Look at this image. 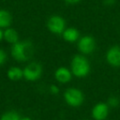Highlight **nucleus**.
Masks as SVG:
<instances>
[{
  "instance_id": "1",
  "label": "nucleus",
  "mask_w": 120,
  "mask_h": 120,
  "mask_svg": "<svg viewBox=\"0 0 120 120\" xmlns=\"http://www.w3.org/2000/svg\"><path fill=\"white\" fill-rule=\"evenodd\" d=\"M11 53L16 60L24 62L31 57L33 53V45L30 41L17 42L12 45Z\"/></svg>"
},
{
  "instance_id": "2",
  "label": "nucleus",
  "mask_w": 120,
  "mask_h": 120,
  "mask_svg": "<svg viewBox=\"0 0 120 120\" xmlns=\"http://www.w3.org/2000/svg\"><path fill=\"white\" fill-rule=\"evenodd\" d=\"M71 67L72 73L77 77H86L88 75L90 70V66L88 60L82 55H76L72 58Z\"/></svg>"
},
{
  "instance_id": "3",
  "label": "nucleus",
  "mask_w": 120,
  "mask_h": 120,
  "mask_svg": "<svg viewBox=\"0 0 120 120\" xmlns=\"http://www.w3.org/2000/svg\"><path fill=\"white\" fill-rule=\"evenodd\" d=\"M64 99L69 105L72 107L80 106L84 101L83 93L76 88H69L64 93Z\"/></svg>"
},
{
  "instance_id": "4",
  "label": "nucleus",
  "mask_w": 120,
  "mask_h": 120,
  "mask_svg": "<svg viewBox=\"0 0 120 120\" xmlns=\"http://www.w3.org/2000/svg\"><path fill=\"white\" fill-rule=\"evenodd\" d=\"M42 67L37 63H31L28 64L23 70V77L27 81H36L41 76Z\"/></svg>"
},
{
  "instance_id": "5",
  "label": "nucleus",
  "mask_w": 120,
  "mask_h": 120,
  "mask_svg": "<svg viewBox=\"0 0 120 120\" xmlns=\"http://www.w3.org/2000/svg\"><path fill=\"white\" fill-rule=\"evenodd\" d=\"M48 28L54 34H61L65 30V21L62 17L53 16L48 21Z\"/></svg>"
},
{
  "instance_id": "6",
  "label": "nucleus",
  "mask_w": 120,
  "mask_h": 120,
  "mask_svg": "<svg viewBox=\"0 0 120 120\" xmlns=\"http://www.w3.org/2000/svg\"><path fill=\"white\" fill-rule=\"evenodd\" d=\"M78 49L84 54L92 53L95 49V40L90 35H86L80 39L78 41Z\"/></svg>"
},
{
  "instance_id": "7",
  "label": "nucleus",
  "mask_w": 120,
  "mask_h": 120,
  "mask_svg": "<svg viewBox=\"0 0 120 120\" xmlns=\"http://www.w3.org/2000/svg\"><path fill=\"white\" fill-rule=\"evenodd\" d=\"M106 61L112 67H120V46L114 45L109 49L106 53Z\"/></svg>"
},
{
  "instance_id": "8",
  "label": "nucleus",
  "mask_w": 120,
  "mask_h": 120,
  "mask_svg": "<svg viewBox=\"0 0 120 120\" xmlns=\"http://www.w3.org/2000/svg\"><path fill=\"white\" fill-rule=\"evenodd\" d=\"M109 107L107 104L99 103L95 105L92 109L91 114L95 120H105L109 115Z\"/></svg>"
},
{
  "instance_id": "9",
  "label": "nucleus",
  "mask_w": 120,
  "mask_h": 120,
  "mask_svg": "<svg viewBox=\"0 0 120 120\" xmlns=\"http://www.w3.org/2000/svg\"><path fill=\"white\" fill-rule=\"evenodd\" d=\"M55 78L60 83H67L72 78V74L68 68L61 67L55 72Z\"/></svg>"
},
{
  "instance_id": "10",
  "label": "nucleus",
  "mask_w": 120,
  "mask_h": 120,
  "mask_svg": "<svg viewBox=\"0 0 120 120\" xmlns=\"http://www.w3.org/2000/svg\"><path fill=\"white\" fill-rule=\"evenodd\" d=\"M63 37L68 42H75L79 38V31L75 28H68L63 32Z\"/></svg>"
},
{
  "instance_id": "11",
  "label": "nucleus",
  "mask_w": 120,
  "mask_h": 120,
  "mask_svg": "<svg viewBox=\"0 0 120 120\" xmlns=\"http://www.w3.org/2000/svg\"><path fill=\"white\" fill-rule=\"evenodd\" d=\"M12 22V16L6 10H0V27H8Z\"/></svg>"
},
{
  "instance_id": "12",
  "label": "nucleus",
  "mask_w": 120,
  "mask_h": 120,
  "mask_svg": "<svg viewBox=\"0 0 120 120\" xmlns=\"http://www.w3.org/2000/svg\"><path fill=\"white\" fill-rule=\"evenodd\" d=\"M4 37L8 43L16 44L18 42V34L12 28L7 29L4 33Z\"/></svg>"
},
{
  "instance_id": "13",
  "label": "nucleus",
  "mask_w": 120,
  "mask_h": 120,
  "mask_svg": "<svg viewBox=\"0 0 120 120\" xmlns=\"http://www.w3.org/2000/svg\"><path fill=\"white\" fill-rule=\"evenodd\" d=\"M8 77L12 81H17L23 77V71L17 67H12L8 72Z\"/></svg>"
},
{
  "instance_id": "14",
  "label": "nucleus",
  "mask_w": 120,
  "mask_h": 120,
  "mask_svg": "<svg viewBox=\"0 0 120 120\" xmlns=\"http://www.w3.org/2000/svg\"><path fill=\"white\" fill-rule=\"evenodd\" d=\"M0 120H21V117L17 112L8 111L2 115Z\"/></svg>"
},
{
  "instance_id": "15",
  "label": "nucleus",
  "mask_w": 120,
  "mask_h": 120,
  "mask_svg": "<svg viewBox=\"0 0 120 120\" xmlns=\"http://www.w3.org/2000/svg\"><path fill=\"white\" fill-rule=\"evenodd\" d=\"M107 105L110 108H117L118 105H120V100L117 96H110L108 99V102Z\"/></svg>"
},
{
  "instance_id": "16",
  "label": "nucleus",
  "mask_w": 120,
  "mask_h": 120,
  "mask_svg": "<svg viewBox=\"0 0 120 120\" xmlns=\"http://www.w3.org/2000/svg\"><path fill=\"white\" fill-rule=\"evenodd\" d=\"M6 59H7V55H6L5 52L4 50L0 49V65H2L5 63Z\"/></svg>"
},
{
  "instance_id": "17",
  "label": "nucleus",
  "mask_w": 120,
  "mask_h": 120,
  "mask_svg": "<svg viewBox=\"0 0 120 120\" xmlns=\"http://www.w3.org/2000/svg\"><path fill=\"white\" fill-rule=\"evenodd\" d=\"M50 92H51L52 94H53V95H56V94H58V92H59V89L58 88L57 86L53 85L50 86Z\"/></svg>"
},
{
  "instance_id": "18",
  "label": "nucleus",
  "mask_w": 120,
  "mask_h": 120,
  "mask_svg": "<svg viewBox=\"0 0 120 120\" xmlns=\"http://www.w3.org/2000/svg\"><path fill=\"white\" fill-rule=\"evenodd\" d=\"M115 3H116V0H105L104 1V4L106 6H109V7L114 5Z\"/></svg>"
},
{
  "instance_id": "19",
  "label": "nucleus",
  "mask_w": 120,
  "mask_h": 120,
  "mask_svg": "<svg viewBox=\"0 0 120 120\" xmlns=\"http://www.w3.org/2000/svg\"><path fill=\"white\" fill-rule=\"evenodd\" d=\"M64 1L68 4H77V3L80 2L81 0H64Z\"/></svg>"
},
{
  "instance_id": "20",
  "label": "nucleus",
  "mask_w": 120,
  "mask_h": 120,
  "mask_svg": "<svg viewBox=\"0 0 120 120\" xmlns=\"http://www.w3.org/2000/svg\"><path fill=\"white\" fill-rule=\"evenodd\" d=\"M21 120H31V118L29 117H24V118H21Z\"/></svg>"
},
{
  "instance_id": "21",
  "label": "nucleus",
  "mask_w": 120,
  "mask_h": 120,
  "mask_svg": "<svg viewBox=\"0 0 120 120\" xmlns=\"http://www.w3.org/2000/svg\"><path fill=\"white\" fill-rule=\"evenodd\" d=\"M3 37H4V33H3V31L1 30H0V41L2 40Z\"/></svg>"
}]
</instances>
